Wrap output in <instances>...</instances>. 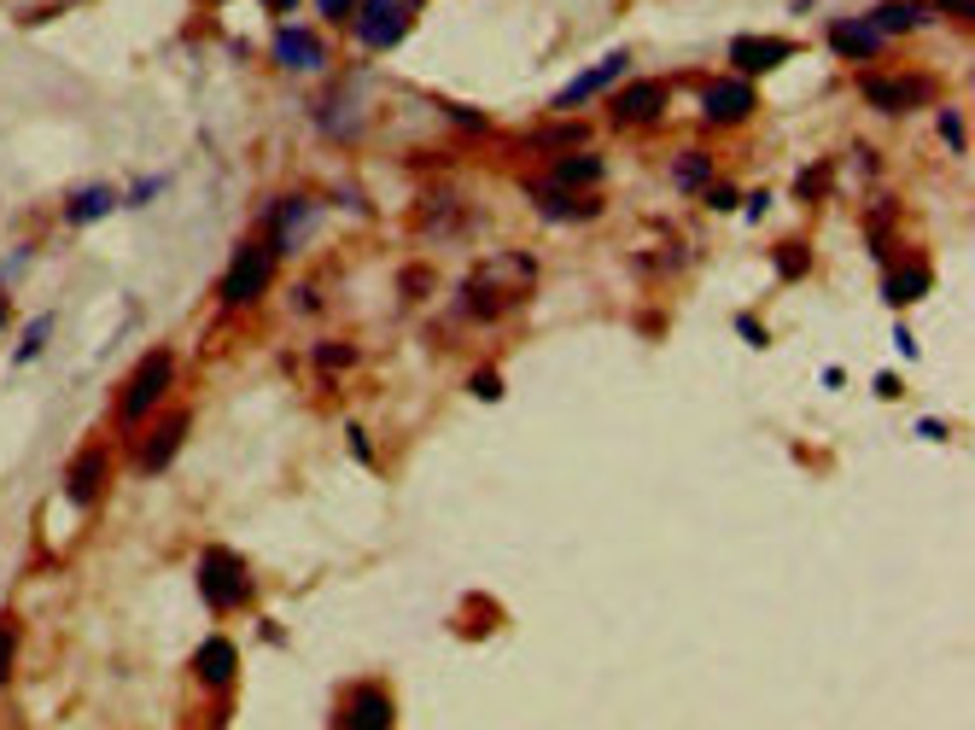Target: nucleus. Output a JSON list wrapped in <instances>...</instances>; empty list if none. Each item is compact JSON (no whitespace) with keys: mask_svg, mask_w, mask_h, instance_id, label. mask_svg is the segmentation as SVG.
Returning <instances> with one entry per match:
<instances>
[{"mask_svg":"<svg viewBox=\"0 0 975 730\" xmlns=\"http://www.w3.org/2000/svg\"><path fill=\"white\" fill-rule=\"evenodd\" d=\"M532 287H538V263L526 252H502V257L479 263V269L462 281V304H467V316L497 321V316H509Z\"/></svg>","mask_w":975,"mask_h":730,"instance_id":"obj_1","label":"nucleus"},{"mask_svg":"<svg viewBox=\"0 0 975 730\" xmlns=\"http://www.w3.org/2000/svg\"><path fill=\"white\" fill-rule=\"evenodd\" d=\"M199 596H205L216 614L222 607H246L252 602V567L234 550H205L199 556Z\"/></svg>","mask_w":975,"mask_h":730,"instance_id":"obj_2","label":"nucleus"},{"mask_svg":"<svg viewBox=\"0 0 975 730\" xmlns=\"http://www.w3.org/2000/svg\"><path fill=\"white\" fill-rule=\"evenodd\" d=\"M275 246L269 240H252V246H240L234 263H229V275H222V304H252L263 298V287H269V275H275Z\"/></svg>","mask_w":975,"mask_h":730,"instance_id":"obj_3","label":"nucleus"},{"mask_svg":"<svg viewBox=\"0 0 975 730\" xmlns=\"http://www.w3.org/2000/svg\"><path fill=\"white\" fill-rule=\"evenodd\" d=\"M170 380H176V357L170 351H147L140 357V369L129 374V387H124V421H140V415H152L158 410V398L170 392Z\"/></svg>","mask_w":975,"mask_h":730,"instance_id":"obj_4","label":"nucleus"},{"mask_svg":"<svg viewBox=\"0 0 975 730\" xmlns=\"http://www.w3.org/2000/svg\"><path fill=\"white\" fill-rule=\"evenodd\" d=\"M410 35V0H362L357 7V42L362 47H398Z\"/></svg>","mask_w":975,"mask_h":730,"instance_id":"obj_5","label":"nucleus"},{"mask_svg":"<svg viewBox=\"0 0 975 730\" xmlns=\"http://www.w3.org/2000/svg\"><path fill=\"white\" fill-rule=\"evenodd\" d=\"M310 193H287V199H275L269 211H263V222H269V246L275 252H293L304 246V234H310Z\"/></svg>","mask_w":975,"mask_h":730,"instance_id":"obj_6","label":"nucleus"},{"mask_svg":"<svg viewBox=\"0 0 975 730\" xmlns=\"http://www.w3.org/2000/svg\"><path fill=\"white\" fill-rule=\"evenodd\" d=\"M754 106H760V94H754V83H742V76H724V83H713V88L701 94V117H707V124H742Z\"/></svg>","mask_w":975,"mask_h":730,"instance_id":"obj_7","label":"nucleus"},{"mask_svg":"<svg viewBox=\"0 0 975 730\" xmlns=\"http://www.w3.org/2000/svg\"><path fill=\"white\" fill-rule=\"evenodd\" d=\"M934 94L929 76H865V99L877 112H911Z\"/></svg>","mask_w":975,"mask_h":730,"instance_id":"obj_8","label":"nucleus"},{"mask_svg":"<svg viewBox=\"0 0 975 730\" xmlns=\"http://www.w3.org/2000/svg\"><path fill=\"white\" fill-rule=\"evenodd\" d=\"M795 59V42H783V35H736L730 42V65L736 71H777Z\"/></svg>","mask_w":975,"mask_h":730,"instance_id":"obj_9","label":"nucleus"},{"mask_svg":"<svg viewBox=\"0 0 975 730\" xmlns=\"http://www.w3.org/2000/svg\"><path fill=\"white\" fill-rule=\"evenodd\" d=\"M532 199H538V211L550 216V222H591V216L602 211V199H596V193H573L566 181H550V188H532Z\"/></svg>","mask_w":975,"mask_h":730,"instance_id":"obj_10","label":"nucleus"},{"mask_svg":"<svg viewBox=\"0 0 975 730\" xmlns=\"http://www.w3.org/2000/svg\"><path fill=\"white\" fill-rule=\"evenodd\" d=\"M625 65H632V59H625V53H607L596 71L573 76V83H566V88L555 94V106H561V112H579V106H584V99H591V94H602L607 83H619V76H625Z\"/></svg>","mask_w":975,"mask_h":730,"instance_id":"obj_11","label":"nucleus"},{"mask_svg":"<svg viewBox=\"0 0 975 730\" xmlns=\"http://www.w3.org/2000/svg\"><path fill=\"white\" fill-rule=\"evenodd\" d=\"M392 696H385L380 684H362L351 689V701H345V724H357V730H392Z\"/></svg>","mask_w":975,"mask_h":730,"instance_id":"obj_12","label":"nucleus"},{"mask_svg":"<svg viewBox=\"0 0 975 730\" xmlns=\"http://www.w3.org/2000/svg\"><path fill=\"white\" fill-rule=\"evenodd\" d=\"M65 491L76 509H88V502H99V491H106V451H83L71 462V474H65Z\"/></svg>","mask_w":975,"mask_h":730,"instance_id":"obj_13","label":"nucleus"},{"mask_svg":"<svg viewBox=\"0 0 975 730\" xmlns=\"http://www.w3.org/2000/svg\"><path fill=\"white\" fill-rule=\"evenodd\" d=\"M829 47L841 59H870V53H882V30L870 18H836L829 24Z\"/></svg>","mask_w":975,"mask_h":730,"instance_id":"obj_14","label":"nucleus"},{"mask_svg":"<svg viewBox=\"0 0 975 730\" xmlns=\"http://www.w3.org/2000/svg\"><path fill=\"white\" fill-rule=\"evenodd\" d=\"M321 53H328V47H321V35L298 30V24H287V30L275 35V59L287 71H321Z\"/></svg>","mask_w":975,"mask_h":730,"instance_id":"obj_15","label":"nucleus"},{"mask_svg":"<svg viewBox=\"0 0 975 730\" xmlns=\"http://www.w3.org/2000/svg\"><path fill=\"white\" fill-rule=\"evenodd\" d=\"M666 112V88L660 83H637V88H625L614 99V117L619 124H655V117Z\"/></svg>","mask_w":975,"mask_h":730,"instance_id":"obj_16","label":"nucleus"},{"mask_svg":"<svg viewBox=\"0 0 975 730\" xmlns=\"http://www.w3.org/2000/svg\"><path fill=\"white\" fill-rule=\"evenodd\" d=\"M181 438H188V415L158 421V433L147 438V451H140V468H147V474H165V462L181 451Z\"/></svg>","mask_w":975,"mask_h":730,"instance_id":"obj_17","label":"nucleus"},{"mask_svg":"<svg viewBox=\"0 0 975 730\" xmlns=\"http://www.w3.org/2000/svg\"><path fill=\"white\" fill-rule=\"evenodd\" d=\"M193 673L205 678L211 689L234 684V643H229V637H211V643H199V655H193Z\"/></svg>","mask_w":975,"mask_h":730,"instance_id":"obj_18","label":"nucleus"},{"mask_svg":"<svg viewBox=\"0 0 975 730\" xmlns=\"http://www.w3.org/2000/svg\"><path fill=\"white\" fill-rule=\"evenodd\" d=\"M929 18V7H918V0H888V7L870 12V24H877L882 35H905V30H918Z\"/></svg>","mask_w":975,"mask_h":730,"instance_id":"obj_19","label":"nucleus"},{"mask_svg":"<svg viewBox=\"0 0 975 730\" xmlns=\"http://www.w3.org/2000/svg\"><path fill=\"white\" fill-rule=\"evenodd\" d=\"M672 181L683 193H696V188H707V181H713V158L707 152H683L678 165H672Z\"/></svg>","mask_w":975,"mask_h":730,"instance_id":"obj_20","label":"nucleus"},{"mask_svg":"<svg viewBox=\"0 0 975 730\" xmlns=\"http://www.w3.org/2000/svg\"><path fill=\"white\" fill-rule=\"evenodd\" d=\"M929 293V269L918 263V269H900L888 281V304H911V298H923Z\"/></svg>","mask_w":975,"mask_h":730,"instance_id":"obj_21","label":"nucleus"},{"mask_svg":"<svg viewBox=\"0 0 975 730\" xmlns=\"http://www.w3.org/2000/svg\"><path fill=\"white\" fill-rule=\"evenodd\" d=\"M117 211V193L112 188H88L83 199H71V222H94V216H106Z\"/></svg>","mask_w":975,"mask_h":730,"instance_id":"obj_22","label":"nucleus"},{"mask_svg":"<svg viewBox=\"0 0 975 730\" xmlns=\"http://www.w3.org/2000/svg\"><path fill=\"white\" fill-rule=\"evenodd\" d=\"M602 176V158L596 152H579V158H561L555 165V181H566V188H573V181H596Z\"/></svg>","mask_w":975,"mask_h":730,"instance_id":"obj_23","label":"nucleus"},{"mask_svg":"<svg viewBox=\"0 0 975 730\" xmlns=\"http://www.w3.org/2000/svg\"><path fill=\"white\" fill-rule=\"evenodd\" d=\"M12 660H18V625L0 620V689H7V678H12Z\"/></svg>","mask_w":975,"mask_h":730,"instance_id":"obj_24","label":"nucleus"},{"mask_svg":"<svg viewBox=\"0 0 975 730\" xmlns=\"http://www.w3.org/2000/svg\"><path fill=\"white\" fill-rule=\"evenodd\" d=\"M824 181H829V170H824V165H806V170H801V181H795V193H801V199H818Z\"/></svg>","mask_w":975,"mask_h":730,"instance_id":"obj_25","label":"nucleus"},{"mask_svg":"<svg viewBox=\"0 0 975 730\" xmlns=\"http://www.w3.org/2000/svg\"><path fill=\"white\" fill-rule=\"evenodd\" d=\"M941 135H946L952 152H964V117L958 112H941Z\"/></svg>","mask_w":975,"mask_h":730,"instance_id":"obj_26","label":"nucleus"},{"mask_svg":"<svg viewBox=\"0 0 975 730\" xmlns=\"http://www.w3.org/2000/svg\"><path fill=\"white\" fill-rule=\"evenodd\" d=\"M474 398H502V374L497 369H479L474 374Z\"/></svg>","mask_w":975,"mask_h":730,"instance_id":"obj_27","label":"nucleus"},{"mask_svg":"<svg viewBox=\"0 0 975 730\" xmlns=\"http://www.w3.org/2000/svg\"><path fill=\"white\" fill-rule=\"evenodd\" d=\"M42 339H47V316H42V321H35V328H30V339L18 345V357H12V362H30L35 351H42Z\"/></svg>","mask_w":975,"mask_h":730,"instance_id":"obj_28","label":"nucleus"},{"mask_svg":"<svg viewBox=\"0 0 975 730\" xmlns=\"http://www.w3.org/2000/svg\"><path fill=\"white\" fill-rule=\"evenodd\" d=\"M707 205H713V211H730V205H736V188H724V181H707Z\"/></svg>","mask_w":975,"mask_h":730,"instance_id":"obj_29","label":"nucleus"},{"mask_svg":"<svg viewBox=\"0 0 975 730\" xmlns=\"http://www.w3.org/2000/svg\"><path fill=\"white\" fill-rule=\"evenodd\" d=\"M777 269H783V275H806V252H801V246H783V252H777Z\"/></svg>","mask_w":975,"mask_h":730,"instance_id":"obj_30","label":"nucleus"},{"mask_svg":"<svg viewBox=\"0 0 975 730\" xmlns=\"http://www.w3.org/2000/svg\"><path fill=\"white\" fill-rule=\"evenodd\" d=\"M736 334H742L748 345H771V334L760 328V321H754V316H736Z\"/></svg>","mask_w":975,"mask_h":730,"instance_id":"obj_31","label":"nucleus"},{"mask_svg":"<svg viewBox=\"0 0 975 730\" xmlns=\"http://www.w3.org/2000/svg\"><path fill=\"white\" fill-rule=\"evenodd\" d=\"M316 7H321V18H345V12L357 7V0H316Z\"/></svg>","mask_w":975,"mask_h":730,"instance_id":"obj_32","label":"nucleus"},{"mask_svg":"<svg viewBox=\"0 0 975 730\" xmlns=\"http://www.w3.org/2000/svg\"><path fill=\"white\" fill-rule=\"evenodd\" d=\"M321 362H328V369H345V362H351V351H339V345H321Z\"/></svg>","mask_w":975,"mask_h":730,"instance_id":"obj_33","label":"nucleus"},{"mask_svg":"<svg viewBox=\"0 0 975 730\" xmlns=\"http://www.w3.org/2000/svg\"><path fill=\"white\" fill-rule=\"evenodd\" d=\"M345 438H351V456H362V462H369V433H362V427H351Z\"/></svg>","mask_w":975,"mask_h":730,"instance_id":"obj_34","label":"nucleus"},{"mask_svg":"<svg viewBox=\"0 0 975 730\" xmlns=\"http://www.w3.org/2000/svg\"><path fill=\"white\" fill-rule=\"evenodd\" d=\"M893 345H900V357H918V339H911L905 328H893Z\"/></svg>","mask_w":975,"mask_h":730,"instance_id":"obj_35","label":"nucleus"},{"mask_svg":"<svg viewBox=\"0 0 975 730\" xmlns=\"http://www.w3.org/2000/svg\"><path fill=\"white\" fill-rule=\"evenodd\" d=\"M941 12H952V18H969V0H934Z\"/></svg>","mask_w":975,"mask_h":730,"instance_id":"obj_36","label":"nucleus"},{"mask_svg":"<svg viewBox=\"0 0 975 730\" xmlns=\"http://www.w3.org/2000/svg\"><path fill=\"white\" fill-rule=\"evenodd\" d=\"M263 7H269V12H287V7H298V0H263Z\"/></svg>","mask_w":975,"mask_h":730,"instance_id":"obj_37","label":"nucleus"},{"mask_svg":"<svg viewBox=\"0 0 975 730\" xmlns=\"http://www.w3.org/2000/svg\"><path fill=\"white\" fill-rule=\"evenodd\" d=\"M0 328H7V298H0Z\"/></svg>","mask_w":975,"mask_h":730,"instance_id":"obj_38","label":"nucleus"}]
</instances>
